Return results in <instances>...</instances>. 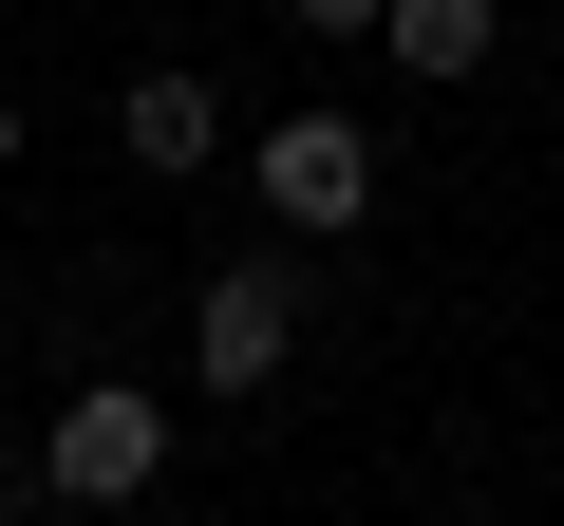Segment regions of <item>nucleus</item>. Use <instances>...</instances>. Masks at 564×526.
<instances>
[{
  "instance_id": "1",
  "label": "nucleus",
  "mask_w": 564,
  "mask_h": 526,
  "mask_svg": "<svg viewBox=\"0 0 564 526\" xmlns=\"http://www.w3.org/2000/svg\"><path fill=\"white\" fill-rule=\"evenodd\" d=\"M282 358H302V244L207 263V302H188V395H282Z\"/></svg>"
},
{
  "instance_id": "2",
  "label": "nucleus",
  "mask_w": 564,
  "mask_h": 526,
  "mask_svg": "<svg viewBox=\"0 0 564 526\" xmlns=\"http://www.w3.org/2000/svg\"><path fill=\"white\" fill-rule=\"evenodd\" d=\"M151 470H170V395H151V376H76V395L39 414V489H57V507H132Z\"/></svg>"
},
{
  "instance_id": "3",
  "label": "nucleus",
  "mask_w": 564,
  "mask_h": 526,
  "mask_svg": "<svg viewBox=\"0 0 564 526\" xmlns=\"http://www.w3.org/2000/svg\"><path fill=\"white\" fill-rule=\"evenodd\" d=\"M245 188H263L282 244H339V226L377 207V132H358V113H282V132L245 151Z\"/></svg>"
},
{
  "instance_id": "4",
  "label": "nucleus",
  "mask_w": 564,
  "mask_h": 526,
  "mask_svg": "<svg viewBox=\"0 0 564 526\" xmlns=\"http://www.w3.org/2000/svg\"><path fill=\"white\" fill-rule=\"evenodd\" d=\"M113 151H132L151 188H188V169H226V76H188V57H151V76H113Z\"/></svg>"
},
{
  "instance_id": "5",
  "label": "nucleus",
  "mask_w": 564,
  "mask_h": 526,
  "mask_svg": "<svg viewBox=\"0 0 564 526\" xmlns=\"http://www.w3.org/2000/svg\"><path fill=\"white\" fill-rule=\"evenodd\" d=\"M395 76H489V0H395Z\"/></svg>"
},
{
  "instance_id": "6",
  "label": "nucleus",
  "mask_w": 564,
  "mask_h": 526,
  "mask_svg": "<svg viewBox=\"0 0 564 526\" xmlns=\"http://www.w3.org/2000/svg\"><path fill=\"white\" fill-rule=\"evenodd\" d=\"M282 20H302V39H339V57H358V39L395 20V0H282Z\"/></svg>"
},
{
  "instance_id": "7",
  "label": "nucleus",
  "mask_w": 564,
  "mask_h": 526,
  "mask_svg": "<svg viewBox=\"0 0 564 526\" xmlns=\"http://www.w3.org/2000/svg\"><path fill=\"white\" fill-rule=\"evenodd\" d=\"M0 526H57V489H39V451H0Z\"/></svg>"
},
{
  "instance_id": "8",
  "label": "nucleus",
  "mask_w": 564,
  "mask_h": 526,
  "mask_svg": "<svg viewBox=\"0 0 564 526\" xmlns=\"http://www.w3.org/2000/svg\"><path fill=\"white\" fill-rule=\"evenodd\" d=\"M20 132H39V113H20V76H0V169H20Z\"/></svg>"
},
{
  "instance_id": "9",
  "label": "nucleus",
  "mask_w": 564,
  "mask_h": 526,
  "mask_svg": "<svg viewBox=\"0 0 564 526\" xmlns=\"http://www.w3.org/2000/svg\"><path fill=\"white\" fill-rule=\"evenodd\" d=\"M0 451H20V376H0Z\"/></svg>"
}]
</instances>
